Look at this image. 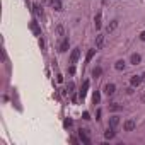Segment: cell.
I'll list each match as a JSON object with an SVG mask.
<instances>
[{"mask_svg": "<svg viewBox=\"0 0 145 145\" xmlns=\"http://www.w3.org/2000/svg\"><path fill=\"white\" fill-rule=\"evenodd\" d=\"M87 131H89V130H86V128H80V130H79V138H80V142L86 143V145L91 143V138H89V133H87Z\"/></svg>", "mask_w": 145, "mask_h": 145, "instance_id": "cell-1", "label": "cell"}, {"mask_svg": "<svg viewBox=\"0 0 145 145\" xmlns=\"http://www.w3.org/2000/svg\"><path fill=\"white\" fill-rule=\"evenodd\" d=\"M80 56V48H75V50H72V55H70V63H77Z\"/></svg>", "mask_w": 145, "mask_h": 145, "instance_id": "cell-2", "label": "cell"}, {"mask_svg": "<svg viewBox=\"0 0 145 145\" xmlns=\"http://www.w3.org/2000/svg\"><path fill=\"white\" fill-rule=\"evenodd\" d=\"M142 82H143V79H142L140 75H133V77L130 79V84H131V87H138Z\"/></svg>", "mask_w": 145, "mask_h": 145, "instance_id": "cell-3", "label": "cell"}, {"mask_svg": "<svg viewBox=\"0 0 145 145\" xmlns=\"http://www.w3.org/2000/svg\"><path fill=\"white\" fill-rule=\"evenodd\" d=\"M29 27H31V31H33L36 36H41V29H39V26H38V22H36V21H31Z\"/></svg>", "mask_w": 145, "mask_h": 145, "instance_id": "cell-4", "label": "cell"}, {"mask_svg": "<svg viewBox=\"0 0 145 145\" xmlns=\"http://www.w3.org/2000/svg\"><path fill=\"white\" fill-rule=\"evenodd\" d=\"M104 92H106L108 96H113V94L116 92V86H114V84H106V86H104Z\"/></svg>", "mask_w": 145, "mask_h": 145, "instance_id": "cell-5", "label": "cell"}, {"mask_svg": "<svg viewBox=\"0 0 145 145\" xmlns=\"http://www.w3.org/2000/svg\"><path fill=\"white\" fill-rule=\"evenodd\" d=\"M68 46H70V41H68V38H65V39L60 43V53H65V51H68Z\"/></svg>", "mask_w": 145, "mask_h": 145, "instance_id": "cell-6", "label": "cell"}, {"mask_svg": "<svg viewBox=\"0 0 145 145\" xmlns=\"http://www.w3.org/2000/svg\"><path fill=\"white\" fill-rule=\"evenodd\" d=\"M103 44H104V36L103 34H97V38H96V50H101Z\"/></svg>", "mask_w": 145, "mask_h": 145, "instance_id": "cell-7", "label": "cell"}, {"mask_svg": "<svg viewBox=\"0 0 145 145\" xmlns=\"http://www.w3.org/2000/svg\"><path fill=\"white\" fill-rule=\"evenodd\" d=\"M130 61H131V65H138V63L142 61V56H140L138 53H133L131 58H130Z\"/></svg>", "mask_w": 145, "mask_h": 145, "instance_id": "cell-8", "label": "cell"}, {"mask_svg": "<svg viewBox=\"0 0 145 145\" xmlns=\"http://www.w3.org/2000/svg\"><path fill=\"white\" fill-rule=\"evenodd\" d=\"M125 130H126V131H133V130H135V121H133V120L125 121Z\"/></svg>", "mask_w": 145, "mask_h": 145, "instance_id": "cell-9", "label": "cell"}, {"mask_svg": "<svg viewBox=\"0 0 145 145\" xmlns=\"http://www.w3.org/2000/svg\"><path fill=\"white\" fill-rule=\"evenodd\" d=\"M50 5H51L55 10H58V12L63 10V9H61V0H51V4H50Z\"/></svg>", "mask_w": 145, "mask_h": 145, "instance_id": "cell-10", "label": "cell"}, {"mask_svg": "<svg viewBox=\"0 0 145 145\" xmlns=\"http://www.w3.org/2000/svg\"><path fill=\"white\" fill-rule=\"evenodd\" d=\"M33 12H34L38 17H41V16H43V9H41V5H39V4H34V5H33Z\"/></svg>", "mask_w": 145, "mask_h": 145, "instance_id": "cell-11", "label": "cell"}, {"mask_svg": "<svg viewBox=\"0 0 145 145\" xmlns=\"http://www.w3.org/2000/svg\"><path fill=\"white\" fill-rule=\"evenodd\" d=\"M101 19H103V14H101V12H97V14H96V17H94L96 29H99V27H101Z\"/></svg>", "mask_w": 145, "mask_h": 145, "instance_id": "cell-12", "label": "cell"}, {"mask_svg": "<svg viewBox=\"0 0 145 145\" xmlns=\"http://www.w3.org/2000/svg\"><path fill=\"white\" fill-rule=\"evenodd\" d=\"M116 27H118V21L114 19V21H111V24H108V27H106V31H108V33H113V31H114Z\"/></svg>", "mask_w": 145, "mask_h": 145, "instance_id": "cell-13", "label": "cell"}, {"mask_svg": "<svg viewBox=\"0 0 145 145\" xmlns=\"http://www.w3.org/2000/svg\"><path fill=\"white\" fill-rule=\"evenodd\" d=\"M125 67H126V63H125L123 60H118V61L114 63V68H116L118 72H121V70H125Z\"/></svg>", "mask_w": 145, "mask_h": 145, "instance_id": "cell-14", "label": "cell"}, {"mask_svg": "<svg viewBox=\"0 0 145 145\" xmlns=\"http://www.w3.org/2000/svg\"><path fill=\"white\" fill-rule=\"evenodd\" d=\"M87 89H89V80H86V82H84V86H82V91H80V99H84V97H86Z\"/></svg>", "mask_w": 145, "mask_h": 145, "instance_id": "cell-15", "label": "cell"}, {"mask_svg": "<svg viewBox=\"0 0 145 145\" xmlns=\"http://www.w3.org/2000/svg\"><path fill=\"white\" fill-rule=\"evenodd\" d=\"M118 125H120V118H118V116H113V118L109 120V126H111V128H116Z\"/></svg>", "mask_w": 145, "mask_h": 145, "instance_id": "cell-16", "label": "cell"}, {"mask_svg": "<svg viewBox=\"0 0 145 145\" xmlns=\"http://www.w3.org/2000/svg\"><path fill=\"white\" fill-rule=\"evenodd\" d=\"M104 137H106V138H113V137H114V128H111V126H109V128L106 130Z\"/></svg>", "mask_w": 145, "mask_h": 145, "instance_id": "cell-17", "label": "cell"}, {"mask_svg": "<svg viewBox=\"0 0 145 145\" xmlns=\"http://www.w3.org/2000/svg\"><path fill=\"white\" fill-rule=\"evenodd\" d=\"M96 51H97V50H89V53H87V56H86V61H87V63L92 60V56L96 55Z\"/></svg>", "mask_w": 145, "mask_h": 145, "instance_id": "cell-18", "label": "cell"}, {"mask_svg": "<svg viewBox=\"0 0 145 145\" xmlns=\"http://www.w3.org/2000/svg\"><path fill=\"white\" fill-rule=\"evenodd\" d=\"M101 74H103V70H101V67H96V68L92 70V75H94V77H99Z\"/></svg>", "mask_w": 145, "mask_h": 145, "instance_id": "cell-19", "label": "cell"}, {"mask_svg": "<svg viewBox=\"0 0 145 145\" xmlns=\"http://www.w3.org/2000/svg\"><path fill=\"white\" fill-rule=\"evenodd\" d=\"M92 101H94V104H99V101H101V94H99V92H94Z\"/></svg>", "mask_w": 145, "mask_h": 145, "instance_id": "cell-20", "label": "cell"}, {"mask_svg": "<svg viewBox=\"0 0 145 145\" xmlns=\"http://www.w3.org/2000/svg\"><path fill=\"white\" fill-rule=\"evenodd\" d=\"M63 126H65V128H68V126H72V120H70V118H67V120L63 121Z\"/></svg>", "mask_w": 145, "mask_h": 145, "instance_id": "cell-21", "label": "cell"}, {"mask_svg": "<svg viewBox=\"0 0 145 145\" xmlns=\"http://www.w3.org/2000/svg\"><path fill=\"white\" fill-rule=\"evenodd\" d=\"M74 89H75V86H74V84H72V82H70V84L67 86V91H68V92H72V91H74Z\"/></svg>", "mask_w": 145, "mask_h": 145, "instance_id": "cell-22", "label": "cell"}, {"mask_svg": "<svg viewBox=\"0 0 145 145\" xmlns=\"http://www.w3.org/2000/svg\"><path fill=\"white\" fill-rule=\"evenodd\" d=\"M84 120H91V116H89V113H84V116H82Z\"/></svg>", "mask_w": 145, "mask_h": 145, "instance_id": "cell-23", "label": "cell"}, {"mask_svg": "<svg viewBox=\"0 0 145 145\" xmlns=\"http://www.w3.org/2000/svg\"><path fill=\"white\" fill-rule=\"evenodd\" d=\"M140 39H142V41H145V31H143V33L140 34Z\"/></svg>", "mask_w": 145, "mask_h": 145, "instance_id": "cell-24", "label": "cell"}, {"mask_svg": "<svg viewBox=\"0 0 145 145\" xmlns=\"http://www.w3.org/2000/svg\"><path fill=\"white\" fill-rule=\"evenodd\" d=\"M108 2H109V0H103V4H108Z\"/></svg>", "mask_w": 145, "mask_h": 145, "instance_id": "cell-25", "label": "cell"}, {"mask_svg": "<svg viewBox=\"0 0 145 145\" xmlns=\"http://www.w3.org/2000/svg\"><path fill=\"white\" fill-rule=\"evenodd\" d=\"M142 79H143V80H145V74H143V75H142Z\"/></svg>", "mask_w": 145, "mask_h": 145, "instance_id": "cell-26", "label": "cell"}]
</instances>
